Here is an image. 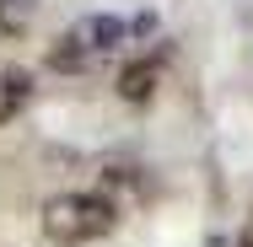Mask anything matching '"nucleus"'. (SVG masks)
Returning <instances> with one entry per match:
<instances>
[{
  "label": "nucleus",
  "mask_w": 253,
  "mask_h": 247,
  "mask_svg": "<svg viewBox=\"0 0 253 247\" xmlns=\"http://www.w3.org/2000/svg\"><path fill=\"white\" fill-rule=\"evenodd\" d=\"M124 38H129V27H124L119 16H81V22L49 49V65H54V70H81L92 54L119 49Z\"/></svg>",
  "instance_id": "f03ea898"
},
{
  "label": "nucleus",
  "mask_w": 253,
  "mask_h": 247,
  "mask_svg": "<svg viewBox=\"0 0 253 247\" xmlns=\"http://www.w3.org/2000/svg\"><path fill=\"white\" fill-rule=\"evenodd\" d=\"M243 247H248V242H243Z\"/></svg>",
  "instance_id": "423d86ee"
},
{
  "label": "nucleus",
  "mask_w": 253,
  "mask_h": 247,
  "mask_svg": "<svg viewBox=\"0 0 253 247\" xmlns=\"http://www.w3.org/2000/svg\"><path fill=\"white\" fill-rule=\"evenodd\" d=\"M119 226V210L102 194H59L43 204V237L54 247H86Z\"/></svg>",
  "instance_id": "f257e3e1"
},
{
  "label": "nucleus",
  "mask_w": 253,
  "mask_h": 247,
  "mask_svg": "<svg viewBox=\"0 0 253 247\" xmlns=\"http://www.w3.org/2000/svg\"><path fill=\"white\" fill-rule=\"evenodd\" d=\"M151 92H156V65L151 59H140V65H129L119 75V97L124 102H151Z\"/></svg>",
  "instance_id": "20e7f679"
},
{
  "label": "nucleus",
  "mask_w": 253,
  "mask_h": 247,
  "mask_svg": "<svg viewBox=\"0 0 253 247\" xmlns=\"http://www.w3.org/2000/svg\"><path fill=\"white\" fill-rule=\"evenodd\" d=\"M33 97V75L27 70H0V124H11Z\"/></svg>",
  "instance_id": "7ed1b4c3"
},
{
  "label": "nucleus",
  "mask_w": 253,
  "mask_h": 247,
  "mask_svg": "<svg viewBox=\"0 0 253 247\" xmlns=\"http://www.w3.org/2000/svg\"><path fill=\"white\" fill-rule=\"evenodd\" d=\"M243 242H248V247H253V226H248V237H243Z\"/></svg>",
  "instance_id": "39448f33"
}]
</instances>
